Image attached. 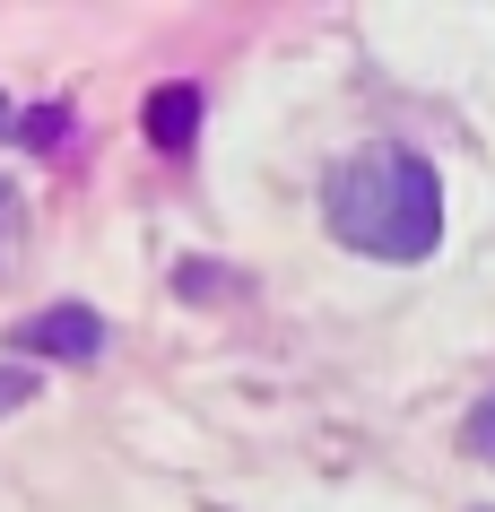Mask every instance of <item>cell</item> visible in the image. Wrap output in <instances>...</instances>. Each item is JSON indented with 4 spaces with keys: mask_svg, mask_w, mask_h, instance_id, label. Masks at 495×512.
<instances>
[{
    "mask_svg": "<svg viewBox=\"0 0 495 512\" xmlns=\"http://www.w3.org/2000/svg\"><path fill=\"white\" fill-rule=\"evenodd\" d=\"M469 452H478V460H495V391H487L478 408H469Z\"/></svg>",
    "mask_w": 495,
    "mask_h": 512,
    "instance_id": "obj_4",
    "label": "cell"
},
{
    "mask_svg": "<svg viewBox=\"0 0 495 512\" xmlns=\"http://www.w3.org/2000/svg\"><path fill=\"white\" fill-rule=\"evenodd\" d=\"M192 131H200V87H157L148 96V139H157L165 157H183Z\"/></svg>",
    "mask_w": 495,
    "mask_h": 512,
    "instance_id": "obj_3",
    "label": "cell"
},
{
    "mask_svg": "<svg viewBox=\"0 0 495 512\" xmlns=\"http://www.w3.org/2000/svg\"><path fill=\"white\" fill-rule=\"evenodd\" d=\"M27 391H35V374H9V382H0V408H18Z\"/></svg>",
    "mask_w": 495,
    "mask_h": 512,
    "instance_id": "obj_5",
    "label": "cell"
},
{
    "mask_svg": "<svg viewBox=\"0 0 495 512\" xmlns=\"http://www.w3.org/2000/svg\"><path fill=\"white\" fill-rule=\"evenodd\" d=\"M18 348L27 356H96L105 348V322H96L87 304H53V313H35V322L18 330Z\"/></svg>",
    "mask_w": 495,
    "mask_h": 512,
    "instance_id": "obj_2",
    "label": "cell"
},
{
    "mask_svg": "<svg viewBox=\"0 0 495 512\" xmlns=\"http://www.w3.org/2000/svg\"><path fill=\"white\" fill-rule=\"evenodd\" d=\"M330 235L374 261H426L443 243V183L417 148H357L322 183Z\"/></svg>",
    "mask_w": 495,
    "mask_h": 512,
    "instance_id": "obj_1",
    "label": "cell"
},
{
    "mask_svg": "<svg viewBox=\"0 0 495 512\" xmlns=\"http://www.w3.org/2000/svg\"><path fill=\"white\" fill-rule=\"evenodd\" d=\"M9 122H18V113H9V105H0V131H9Z\"/></svg>",
    "mask_w": 495,
    "mask_h": 512,
    "instance_id": "obj_6",
    "label": "cell"
}]
</instances>
